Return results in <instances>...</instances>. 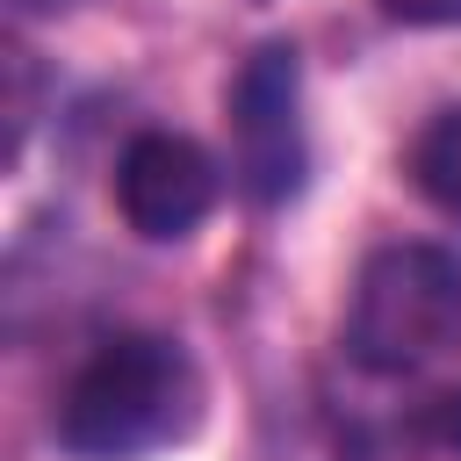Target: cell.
I'll return each mask as SVG.
<instances>
[{
  "instance_id": "6da1fadb",
  "label": "cell",
  "mask_w": 461,
  "mask_h": 461,
  "mask_svg": "<svg viewBox=\"0 0 461 461\" xmlns=\"http://www.w3.org/2000/svg\"><path fill=\"white\" fill-rule=\"evenodd\" d=\"M194 425H202V375L187 346L158 331L108 339L58 403V439L79 461H137L187 439Z\"/></svg>"
},
{
  "instance_id": "7a4b0ae2",
  "label": "cell",
  "mask_w": 461,
  "mask_h": 461,
  "mask_svg": "<svg viewBox=\"0 0 461 461\" xmlns=\"http://www.w3.org/2000/svg\"><path fill=\"white\" fill-rule=\"evenodd\" d=\"M461 331V259L447 245H382L360 267L346 346L367 375H411Z\"/></svg>"
},
{
  "instance_id": "3957f363",
  "label": "cell",
  "mask_w": 461,
  "mask_h": 461,
  "mask_svg": "<svg viewBox=\"0 0 461 461\" xmlns=\"http://www.w3.org/2000/svg\"><path fill=\"white\" fill-rule=\"evenodd\" d=\"M230 158L238 187L252 202H288L303 194L310 144H303V65L288 43H259L230 86Z\"/></svg>"
},
{
  "instance_id": "277c9868",
  "label": "cell",
  "mask_w": 461,
  "mask_h": 461,
  "mask_svg": "<svg viewBox=\"0 0 461 461\" xmlns=\"http://www.w3.org/2000/svg\"><path fill=\"white\" fill-rule=\"evenodd\" d=\"M223 194V173L216 158L194 144V137H173V130H144L122 166H115V202L130 216L137 238H187Z\"/></svg>"
},
{
  "instance_id": "5b68a950",
  "label": "cell",
  "mask_w": 461,
  "mask_h": 461,
  "mask_svg": "<svg viewBox=\"0 0 461 461\" xmlns=\"http://www.w3.org/2000/svg\"><path fill=\"white\" fill-rule=\"evenodd\" d=\"M411 187H418L432 209L461 216V108H439V115L411 137Z\"/></svg>"
},
{
  "instance_id": "8992f818",
  "label": "cell",
  "mask_w": 461,
  "mask_h": 461,
  "mask_svg": "<svg viewBox=\"0 0 461 461\" xmlns=\"http://www.w3.org/2000/svg\"><path fill=\"white\" fill-rule=\"evenodd\" d=\"M375 7L403 29H454L461 22V0H375Z\"/></svg>"
},
{
  "instance_id": "52a82bcc",
  "label": "cell",
  "mask_w": 461,
  "mask_h": 461,
  "mask_svg": "<svg viewBox=\"0 0 461 461\" xmlns=\"http://www.w3.org/2000/svg\"><path fill=\"white\" fill-rule=\"evenodd\" d=\"M22 7H65V0H22Z\"/></svg>"
},
{
  "instance_id": "ba28073f",
  "label": "cell",
  "mask_w": 461,
  "mask_h": 461,
  "mask_svg": "<svg viewBox=\"0 0 461 461\" xmlns=\"http://www.w3.org/2000/svg\"><path fill=\"white\" fill-rule=\"evenodd\" d=\"M454 439H461V418H454Z\"/></svg>"
}]
</instances>
